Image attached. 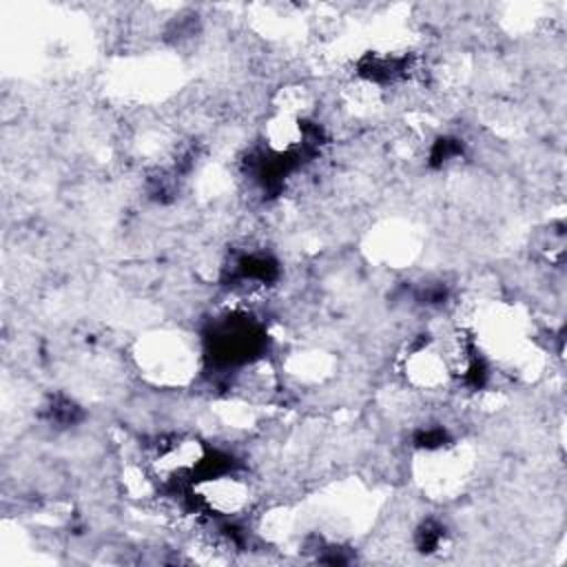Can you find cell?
I'll return each instance as SVG.
<instances>
[{
	"label": "cell",
	"instance_id": "6da1fadb",
	"mask_svg": "<svg viewBox=\"0 0 567 567\" xmlns=\"http://www.w3.org/2000/svg\"><path fill=\"white\" fill-rule=\"evenodd\" d=\"M157 383H179L195 365L193 350L179 334H159L148 339L140 350V365Z\"/></svg>",
	"mask_w": 567,
	"mask_h": 567
}]
</instances>
